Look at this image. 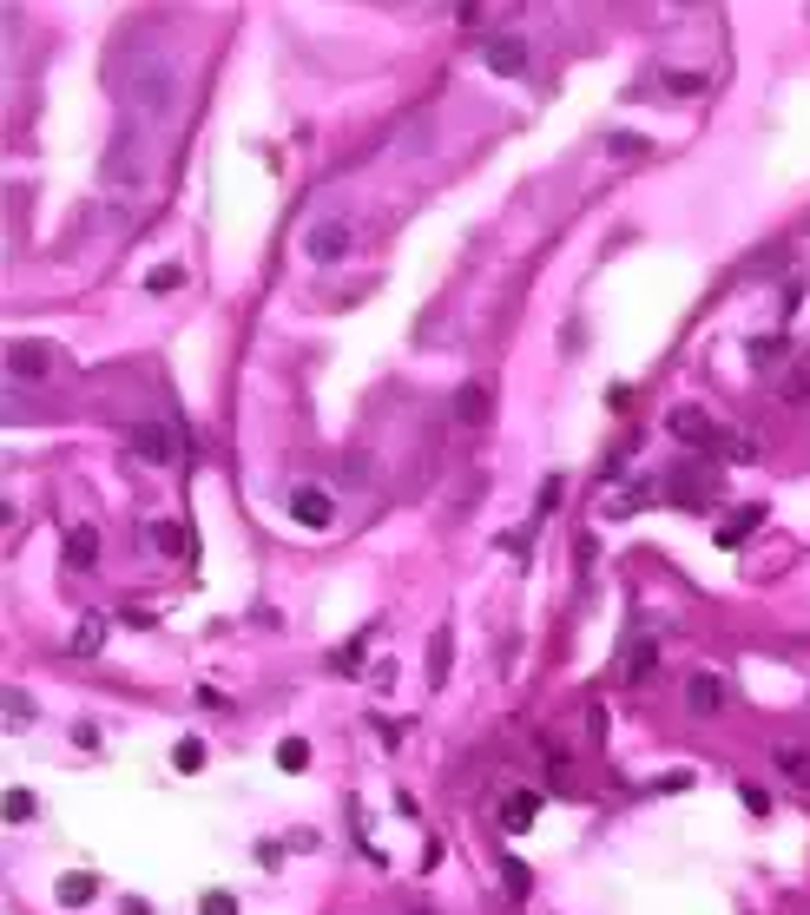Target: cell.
Segmentation results:
<instances>
[{"instance_id": "6da1fadb", "label": "cell", "mask_w": 810, "mask_h": 915, "mask_svg": "<svg viewBox=\"0 0 810 915\" xmlns=\"http://www.w3.org/2000/svg\"><path fill=\"white\" fill-rule=\"evenodd\" d=\"M112 93H119L126 119H145V126L159 132L165 119L178 112V73H172V60H165V53L126 40V47L112 53Z\"/></svg>"}, {"instance_id": "7a4b0ae2", "label": "cell", "mask_w": 810, "mask_h": 915, "mask_svg": "<svg viewBox=\"0 0 810 915\" xmlns=\"http://www.w3.org/2000/svg\"><path fill=\"white\" fill-rule=\"evenodd\" d=\"M99 172H106L112 191H145V178H152V126L145 119H119L106 139V158H99Z\"/></svg>"}, {"instance_id": "3957f363", "label": "cell", "mask_w": 810, "mask_h": 915, "mask_svg": "<svg viewBox=\"0 0 810 915\" xmlns=\"http://www.w3.org/2000/svg\"><path fill=\"white\" fill-rule=\"evenodd\" d=\"M126 448H132V461H145V468H178V461H185V442H178V428H165V422H139V428H126Z\"/></svg>"}, {"instance_id": "277c9868", "label": "cell", "mask_w": 810, "mask_h": 915, "mask_svg": "<svg viewBox=\"0 0 810 915\" xmlns=\"http://www.w3.org/2000/svg\"><path fill=\"white\" fill-rule=\"evenodd\" d=\"M53 343H40V336H20V343H7V376H20V382H47L53 376Z\"/></svg>"}, {"instance_id": "5b68a950", "label": "cell", "mask_w": 810, "mask_h": 915, "mask_svg": "<svg viewBox=\"0 0 810 915\" xmlns=\"http://www.w3.org/2000/svg\"><path fill=\"white\" fill-rule=\"evenodd\" d=\"M725 698H731V685L718 679L712 665H692V672H685V705H692V718H718Z\"/></svg>"}, {"instance_id": "8992f818", "label": "cell", "mask_w": 810, "mask_h": 915, "mask_svg": "<svg viewBox=\"0 0 810 915\" xmlns=\"http://www.w3.org/2000/svg\"><path fill=\"white\" fill-rule=\"evenodd\" d=\"M290 521H297V527H330V521H336L330 488H317V481H297V488H290Z\"/></svg>"}, {"instance_id": "52a82bcc", "label": "cell", "mask_w": 810, "mask_h": 915, "mask_svg": "<svg viewBox=\"0 0 810 915\" xmlns=\"http://www.w3.org/2000/svg\"><path fill=\"white\" fill-rule=\"evenodd\" d=\"M303 251L317 257V264H336V257L350 251V218H317L310 237H303Z\"/></svg>"}, {"instance_id": "ba28073f", "label": "cell", "mask_w": 810, "mask_h": 915, "mask_svg": "<svg viewBox=\"0 0 810 915\" xmlns=\"http://www.w3.org/2000/svg\"><path fill=\"white\" fill-rule=\"evenodd\" d=\"M666 428L679 435L685 448H718V428H712V415H705V409H685V402H679V409L666 415Z\"/></svg>"}, {"instance_id": "9c48e42d", "label": "cell", "mask_w": 810, "mask_h": 915, "mask_svg": "<svg viewBox=\"0 0 810 915\" xmlns=\"http://www.w3.org/2000/svg\"><path fill=\"white\" fill-rule=\"evenodd\" d=\"M145 547L165 553V560H191V527H178V521H145Z\"/></svg>"}, {"instance_id": "30bf717a", "label": "cell", "mask_w": 810, "mask_h": 915, "mask_svg": "<svg viewBox=\"0 0 810 915\" xmlns=\"http://www.w3.org/2000/svg\"><path fill=\"white\" fill-rule=\"evenodd\" d=\"M534 817H540V790H508V797H501V830H508V837L534 830Z\"/></svg>"}, {"instance_id": "8fae6325", "label": "cell", "mask_w": 810, "mask_h": 915, "mask_svg": "<svg viewBox=\"0 0 810 915\" xmlns=\"http://www.w3.org/2000/svg\"><path fill=\"white\" fill-rule=\"evenodd\" d=\"M481 53H488V66H494L501 79H521V73H527V47L514 40V33H494V40H488Z\"/></svg>"}, {"instance_id": "7c38bea8", "label": "cell", "mask_w": 810, "mask_h": 915, "mask_svg": "<svg viewBox=\"0 0 810 915\" xmlns=\"http://www.w3.org/2000/svg\"><path fill=\"white\" fill-rule=\"evenodd\" d=\"M66 567H73V573H93L99 567V527H73V534H66Z\"/></svg>"}, {"instance_id": "4fadbf2b", "label": "cell", "mask_w": 810, "mask_h": 915, "mask_svg": "<svg viewBox=\"0 0 810 915\" xmlns=\"http://www.w3.org/2000/svg\"><path fill=\"white\" fill-rule=\"evenodd\" d=\"M771 764H778V777H791L797 790H810V744H778Z\"/></svg>"}, {"instance_id": "5bb4252c", "label": "cell", "mask_w": 810, "mask_h": 915, "mask_svg": "<svg viewBox=\"0 0 810 915\" xmlns=\"http://www.w3.org/2000/svg\"><path fill=\"white\" fill-rule=\"evenodd\" d=\"M652 672H659V646H652V639L626 646V659H620V679H626V685H639V679H652Z\"/></svg>"}, {"instance_id": "9a60e30c", "label": "cell", "mask_w": 810, "mask_h": 915, "mask_svg": "<svg viewBox=\"0 0 810 915\" xmlns=\"http://www.w3.org/2000/svg\"><path fill=\"white\" fill-rule=\"evenodd\" d=\"M501 889H508L514 902H527V896H534V876H527V863H521V856H501Z\"/></svg>"}, {"instance_id": "2e32d148", "label": "cell", "mask_w": 810, "mask_h": 915, "mask_svg": "<svg viewBox=\"0 0 810 915\" xmlns=\"http://www.w3.org/2000/svg\"><path fill=\"white\" fill-rule=\"evenodd\" d=\"M93 896H99V883L86 876V869H73V876H60V902H66V909H86Z\"/></svg>"}, {"instance_id": "e0dca14e", "label": "cell", "mask_w": 810, "mask_h": 915, "mask_svg": "<svg viewBox=\"0 0 810 915\" xmlns=\"http://www.w3.org/2000/svg\"><path fill=\"white\" fill-rule=\"evenodd\" d=\"M455 415L461 422H481V415H488V382H468V389L455 395Z\"/></svg>"}, {"instance_id": "ac0fdd59", "label": "cell", "mask_w": 810, "mask_h": 915, "mask_svg": "<svg viewBox=\"0 0 810 915\" xmlns=\"http://www.w3.org/2000/svg\"><path fill=\"white\" fill-rule=\"evenodd\" d=\"M758 521H764V507H745V514H731V521L718 527V547H738V540H745Z\"/></svg>"}, {"instance_id": "d6986e66", "label": "cell", "mask_w": 810, "mask_h": 915, "mask_svg": "<svg viewBox=\"0 0 810 915\" xmlns=\"http://www.w3.org/2000/svg\"><path fill=\"white\" fill-rule=\"evenodd\" d=\"M448 646H455V632L435 626V646H429V685H442V679H448Z\"/></svg>"}, {"instance_id": "ffe728a7", "label": "cell", "mask_w": 810, "mask_h": 915, "mask_svg": "<svg viewBox=\"0 0 810 915\" xmlns=\"http://www.w3.org/2000/svg\"><path fill=\"white\" fill-rule=\"evenodd\" d=\"M303 764H310V744H303V738H284V744H277V771H290V777H297Z\"/></svg>"}, {"instance_id": "44dd1931", "label": "cell", "mask_w": 810, "mask_h": 915, "mask_svg": "<svg viewBox=\"0 0 810 915\" xmlns=\"http://www.w3.org/2000/svg\"><path fill=\"white\" fill-rule=\"evenodd\" d=\"M784 402H791V409H810V369H791V376H784Z\"/></svg>"}, {"instance_id": "7402d4cb", "label": "cell", "mask_w": 810, "mask_h": 915, "mask_svg": "<svg viewBox=\"0 0 810 915\" xmlns=\"http://www.w3.org/2000/svg\"><path fill=\"white\" fill-rule=\"evenodd\" d=\"M172 764H178V771H205V744H198V738H178V751H172Z\"/></svg>"}, {"instance_id": "603a6c76", "label": "cell", "mask_w": 810, "mask_h": 915, "mask_svg": "<svg viewBox=\"0 0 810 915\" xmlns=\"http://www.w3.org/2000/svg\"><path fill=\"white\" fill-rule=\"evenodd\" d=\"M99 639H106V626H99V619H86V626L73 632V652H80V659H93V652H99Z\"/></svg>"}, {"instance_id": "cb8c5ba5", "label": "cell", "mask_w": 810, "mask_h": 915, "mask_svg": "<svg viewBox=\"0 0 810 915\" xmlns=\"http://www.w3.org/2000/svg\"><path fill=\"white\" fill-rule=\"evenodd\" d=\"M778 356H784V336H758V343H751V363L758 369H771Z\"/></svg>"}, {"instance_id": "d4e9b609", "label": "cell", "mask_w": 810, "mask_h": 915, "mask_svg": "<svg viewBox=\"0 0 810 915\" xmlns=\"http://www.w3.org/2000/svg\"><path fill=\"white\" fill-rule=\"evenodd\" d=\"M666 93H705V73H685V66H672V73H666Z\"/></svg>"}, {"instance_id": "484cf974", "label": "cell", "mask_w": 810, "mask_h": 915, "mask_svg": "<svg viewBox=\"0 0 810 915\" xmlns=\"http://www.w3.org/2000/svg\"><path fill=\"white\" fill-rule=\"evenodd\" d=\"M7 725H14V731L33 725V698H27V692H7Z\"/></svg>"}, {"instance_id": "4316f807", "label": "cell", "mask_w": 810, "mask_h": 915, "mask_svg": "<svg viewBox=\"0 0 810 915\" xmlns=\"http://www.w3.org/2000/svg\"><path fill=\"white\" fill-rule=\"evenodd\" d=\"M7 823H33V790H7Z\"/></svg>"}, {"instance_id": "83f0119b", "label": "cell", "mask_w": 810, "mask_h": 915, "mask_svg": "<svg viewBox=\"0 0 810 915\" xmlns=\"http://www.w3.org/2000/svg\"><path fill=\"white\" fill-rule=\"evenodd\" d=\"M363 646H369V632H356L350 646L336 652V672H356V665H363Z\"/></svg>"}, {"instance_id": "f1b7e54d", "label": "cell", "mask_w": 810, "mask_h": 915, "mask_svg": "<svg viewBox=\"0 0 810 915\" xmlns=\"http://www.w3.org/2000/svg\"><path fill=\"white\" fill-rule=\"evenodd\" d=\"M145 284H152V290H159V297H165V290H178V284H185V270H178V264H159V270H152V277H145Z\"/></svg>"}, {"instance_id": "f546056e", "label": "cell", "mask_w": 810, "mask_h": 915, "mask_svg": "<svg viewBox=\"0 0 810 915\" xmlns=\"http://www.w3.org/2000/svg\"><path fill=\"white\" fill-rule=\"evenodd\" d=\"M738 804H745L751 817H764V810H771V797H764V784H738Z\"/></svg>"}, {"instance_id": "4dcf8cb0", "label": "cell", "mask_w": 810, "mask_h": 915, "mask_svg": "<svg viewBox=\"0 0 810 915\" xmlns=\"http://www.w3.org/2000/svg\"><path fill=\"white\" fill-rule=\"evenodd\" d=\"M606 152H613V158H639V152H646V145H639L633 132H613V139H606Z\"/></svg>"}, {"instance_id": "1f68e13d", "label": "cell", "mask_w": 810, "mask_h": 915, "mask_svg": "<svg viewBox=\"0 0 810 915\" xmlns=\"http://www.w3.org/2000/svg\"><path fill=\"white\" fill-rule=\"evenodd\" d=\"M198 915H238V896H224V889H218V896L198 902Z\"/></svg>"}, {"instance_id": "d6a6232c", "label": "cell", "mask_w": 810, "mask_h": 915, "mask_svg": "<svg viewBox=\"0 0 810 915\" xmlns=\"http://www.w3.org/2000/svg\"><path fill=\"white\" fill-rule=\"evenodd\" d=\"M126 915H145V902H126Z\"/></svg>"}]
</instances>
